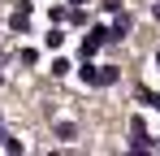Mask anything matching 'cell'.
<instances>
[{
  "instance_id": "cell-1",
  "label": "cell",
  "mask_w": 160,
  "mask_h": 156,
  "mask_svg": "<svg viewBox=\"0 0 160 156\" xmlns=\"http://www.w3.org/2000/svg\"><path fill=\"white\" fill-rule=\"evenodd\" d=\"M100 44H108V30H104V26H95V30L82 39V56H95V52H100Z\"/></svg>"
},
{
  "instance_id": "cell-2",
  "label": "cell",
  "mask_w": 160,
  "mask_h": 156,
  "mask_svg": "<svg viewBox=\"0 0 160 156\" xmlns=\"http://www.w3.org/2000/svg\"><path fill=\"white\" fill-rule=\"evenodd\" d=\"M126 35H130V18L121 13V18L112 22V30H108V44H117V39H126Z\"/></svg>"
},
{
  "instance_id": "cell-3",
  "label": "cell",
  "mask_w": 160,
  "mask_h": 156,
  "mask_svg": "<svg viewBox=\"0 0 160 156\" xmlns=\"http://www.w3.org/2000/svg\"><path fill=\"white\" fill-rule=\"evenodd\" d=\"M61 44H65V30H48V35H43V48H61Z\"/></svg>"
},
{
  "instance_id": "cell-4",
  "label": "cell",
  "mask_w": 160,
  "mask_h": 156,
  "mask_svg": "<svg viewBox=\"0 0 160 156\" xmlns=\"http://www.w3.org/2000/svg\"><path fill=\"white\" fill-rule=\"evenodd\" d=\"M138 100L147 104V108H160V96H156V91H147V87H143V91H138Z\"/></svg>"
},
{
  "instance_id": "cell-5",
  "label": "cell",
  "mask_w": 160,
  "mask_h": 156,
  "mask_svg": "<svg viewBox=\"0 0 160 156\" xmlns=\"http://www.w3.org/2000/svg\"><path fill=\"white\" fill-rule=\"evenodd\" d=\"M74 134H78V130L69 126V122H61V126H56V139H74Z\"/></svg>"
},
{
  "instance_id": "cell-6",
  "label": "cell",
  "mask_w": 160,
  "mask_h": 156,
  "mask_svg": "<svg viewBox=\"0 0 160 156\" xmlns=\"http://www.w3.org/2000/svg\"><path fill=\"white\" fill-rule=\"evenodd\" d=\"M152 13H156V18H160V0H156V9H152Z\"/></svg>"
},
{
  "instance_id": "cell-7",
  "label": "cell",
  "mask_w": 160,
  "mask_h": 156,
  "mask_svg": "<svg viewBox=\"0 0 160 156\" xmlns=\"http://www.w3.org/2000/svg\"><path fill=\"white\" fill-rule=\"evenodd\" d=\"M156 65H160V52H156Z\"/></svg>"
},
{
  "instance_id": "cell-8",
  "label": "cell",
  "mask_w": 160,
  "mask_h": 156,
  "mask_svg": "<svg viewBox=\"0 0 160 156\" xmlns=\"http://www.w3.org/2000/svg\"><path fill=\"white\" fill-rule=\"evenodd\" d=\"M0 82H4V78H0Z\"/></svg>"
}]
</instances>
